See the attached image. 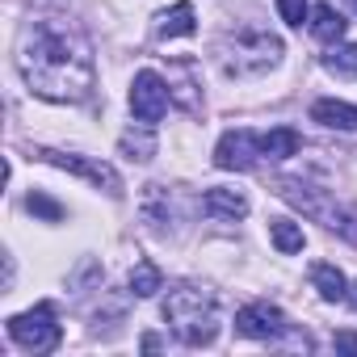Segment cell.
<instances>
[{
	"mask_svg": "<svg viewBox=\"0 0 357 357\" xmlns=\"http://www.w3.org/2000/svg\"><path fill=\"white\" fill-rule=\"evenodd\" d=\"M17 68L30 93L47 101H84L93 93V51L68 22H30L17 47Z\"/></svg>",
	"mask_w": 357,
	"mask_h": 357,
	"instance_id": "1",
	"label": "cell"
},
{
	"mask_svg": "<svg viewBox=\"0 0 357 357\" xmlns=\"http://www.w3.org/2000/svg\"><path fill=\"white\" fill-rule=\"evenodd\" d=\"M164 319L172 324L176 340L190 344V349L211 344L219 336V303H215L211 290H198V286H176V290H168Z\"/></svg>",
	"mask_w": 357,
	"mask_h": 357,
	"instance_id": "2",
	"label": "cell"
},
{
	"mask_svg": "<svg viewBox=\"0 0 357 357\" xmlns=\"http://www.w3.org/2000/svg\"><path fill=\"white\" fill-rule=\"evenodd\" d=\"M219 59H223L227 76H261V72H269L282 59V38L269 34V30L248 26V30H240V34H231L223 43Z\"/></svg>",
	"mask_w": 357,
	"mask_h": 357,
	"instance_id": "3",
	"label": "cell"
},
{
	"mask_svg": "<svg viewBox=\"0 0 357 357\" xmlns=\"http://www.w3.org/2000/svg\"><path fill=\"white\" fill-rule=\"evenodd\" d=\"M9 336L26 349V353H51L59 340H63V328L55 324V307L51 303H38L22 315L9 319Z\"/></svg>",
	"mask_w": 357,
	"mask_h": 357,
	"instance_id": "4",
	"label": "cell"
},
{
	"mask_svg": "<svg viewBox=\"0 0 357 357\" xmlns=\"http://www.w3.org/2000/svg\"><path fill=\"white\" fill-rule=\"evenodd\" d=\"M38 160H47V164H55V168H63V172L84 176V181H93V185H97V190H105L109 198H118V194H122V176H118L109 164H101V160L72 155V151H51V147H38Z\"/></svg>",
	"mask_w": 357,
	"mask_h": 357,
	"instance_id": "5",
	"label": "cell"
},
{
	"mask_svg": "<svg viewBox=\"0 0 357 357\" xmlns=\"http://www.w3.org/2000/svg\"><path fill=\"white\" fill-rule=\"evenodd\" d=\"M168 101H172V93H168V84L160 80V72H139L135 76V84H130V109H135V118L139 122H160L164 114H168Z\"/></svg>",
	"mask_w": 357,
	"mask_h": 357,
	"instance_id": "6",
	"label": "cell"
},
{
	"mask_svg": "<svg viewBox=\"0 0 357 357\" xmlns=\"http://www.w3.org/2000/svg\"><path fill=\"white\" fill-rule=\"evenodd\" d=\"M236 332L248 340H278L286 332V315L273 303H248L236 311Z\"/></svg>",
	"mask_w": 357,
	"mask_h": 357,
	"instance_id": "7",
	"label": "cell"
},
{
	"mask_svg": "<svg viewBox=\"0 0 357 357\" xmlns=\"http://www.w3.org/2000/svg\"><path fill=\"white\" fill-rule=\"evenodd\" d=\"M257 155H261V139L252 130H227L215 147V164L223 172H248L257 164Z\"/></svg>",
	"mask_w": 357,
	"mask_h": 357,
	"instance_id": "8",
	"label": "cell"
},
{
	"mask_svg": "<svg viewBox=\"0 0 357 357\" xmlns=\"http://www.w3.org/2000/svg\"><path fill=\"white\" fill-rule=\"evenodd\" d=\"M202 211L215 215V219H244V215H248V198H244L240 190H223V185H215V190L202 194Z\"/></svg>",
	"mask_w": 357,
	"mask_h": 357,
	"instance_id": "9",
	"label": "cell"
},
{
	"mask_svg": "<svg viewBox=\"0 0 357 357\" xmlns=\"http://www.w3.org/2000/svg\"><path fill=\"white\" fill-rule=\"evenodd\" d=\"M194 30H198V17H194V5H190V0L172 5V9L160 13V22H155V34H160V38H190Z\"/></svg>",
	"mask_w": 357,
	"mask_h": 357,
	"instance_id": "10",
	"label": "cell"
},
{
	"mask_svg": "<svg viewBox=\"0 0 357 357\" xmlns=\"http://www.w3.org/2000/svg\"><path fill=\"white\" fill-rule=\"evenodd\" d=\"M344 30H349V22L340 17V9H332V5H315L311 9V34L319 43H340Z\"/></svg>",
	"mask_w": 357,
	"mask_h": 357,
	"instance_id": "11",
	"label": "cell"
},
{
	"mask_svg": "<svg viewBox=\"0 0 357 357\" xmlns=\"http://www.w3.org/2000/svg\"><path fill=\"white\" fill-rule=\"evenodd\" d=\"M311 118L332 130H357V105H344V101H315Z\"/></svg>",
	"mask_w": 357,
	"mask_h": 357,
	"instance_id": "12",
	"label": "cell"
},
{
	"mask_svg": "<svg viewBox=\"0 0 357 357\" xmlns=\"http://www.w3.org/2000/svg\"><path fill=\"white\" fill-rule=\"evenodd\" d=\"M298 147H303V139H298V130H290V126H273L269 135H261V155H265V160H290Z\"/></svg>",
	"mask_w": 357,
	"mask_h": 357,
	"instance_id": "13",
	"label": "cell"
},
{
	"mask_svg": "<svg viewBox=\"0 0 357 357\" xmlns=\"http://www.w3.org/2000/svg\"><path fill=\"white\" fill-rule=\"evenodd\" d=\"M118 147H122V155L126 160H151L155 155V135H151V122H143V126H130L122 139H118Z\"/></svg>",
	"mask_w": 357,
	"mask_h": 357,
	"instance_id": "14",
	"label": "cell"
},
{
	"mask_svg": "<svg viewBox=\"0 0 357 357\" xmlns=\"http://www.w3.org/2000/svg\"><path fill=\"white\" fill-rule=\"evenodd\" d=\"M311 286L319 290V298H328V303H336V298H344V290H349V282H344V273L336 269V265H328V261H319V265H311Z\"/></svg>",
	"mask_w": 357,
	"mask_h": 357,
	"instance_id": "15",
	"label": "cell"
},
{
	"mask_svg": "<svg viewBox=\"0 0 357 357\" xmlns=\"http://www.w3.org/2000/svg\"><path fill=\"white\" fill-rule=\"evenodd\" d=\"M269 240H273V248H278L282 257L303 252V244H307L303 227H298V223H290V219H273V223H269Z\"/></svg>",
	"mask_w": 357,
	"mask_h": 357,
	"instance_id": "16",
	"label": "cell"
},
{
	"mask_svg": "<svg viewBox=\"0 0 357 357\" xmlns=\"http://www.w3.org/2000/svg\"><path fill=\"white\" fill-rule=\"evenodd\" d=\"M324 68L332 76H344V80H357V47H332L324 55Z\"/></svg>",
	"mask_w": 357,
	"mask_h": 357,
	"instance_id": "17",
	"label": "cell"
},
{
	"mask_svg": "<svg viewBox=\"0 0 357 357\" xmlns=\"http://www.w3.org/2000/svg\"><path fill=\"white\" fill-rule=\"evenodd\" d=\"M130 290H135L139 298H151V294L160 290V269H155L151 261H139V265L130 269Z\"/></svg>",
	"mask_w": 357,
	"mask_h": 357,
	"instance_id": "18",
	"label": "cell"
},
{
	"mask_svg": "<svg viewBox=\"0 0 357 357\" xmlns=\"http://www.w3.org/2000/svg\"><path fill=\"white\" fill-rule=\"evenodd\" d=\"M172 68H176V76H181V84L172 89L176 105H181V109H190V114H198V109H202V101H198V93H194V80H190V63H172Z\"/></svg>",
	"mask_w": 357,
	"mask_h": 357,
	"instance_id": "19",
	"label": "cell"
},
{
	"mask_svg": "<svg viewBox=\"0 0 357 357\" xmlns=\"http://www.w3.org/2000/svg\"><path fill=\"white\" fill-rule=\"evenodd\" d=\"M26 206H30V215H38V219H47V223H59V219H63V206H59L55 198H47L43 190H34V194L26 198Z\"/></svg>",
	"mask_w": 357,
	"mask_h": 357,
	"instance_id": "20",
	"label": "cell"
},
{
	"mask_svg": "<svg viewBox=\"0 0 357 357\" xmlns=\"http://www.w3.org/2000/svg\"><path fill=\"white\" fill-rule=\"evenodd\" d=\"M278 13H282V22L286 26H303L307 17H311V9H307V0H278Z\"/></svg>",
	"mask_w": 357,
	"mask_h": 357,
	"instance_id": "21",
	"label": "cell"
},
{
	"mask_svg": "<svg viewBox=\"0 0 357 357\" xmlns=\"http://www.w3.org/2000/svg\"><path fill=\"white\" fill-rule=\"evenodd\" d=\"M344 240H353L357 244V206H349V211H336V223H332Z\"/></svg>",
	"mask_w": 357,
	"mask_h": 357,
	"instance_id": "22",
	"label": "cell"
},
{
	"mask_svg": "<svg viewBox=\"0 0 357 357\" xmlns=\"http://www.w3.org/2000/svg\"><path fill=\"white\" fill-rule=\"evenodd\" d=\"M336 349H349V353H357V332H336Z\"/></svg>",
	"mask_w": 357,
	"mask_h": 357,
	"instance_id": "23",
	"label": "cell"
},
{
	"mask_svg": "<svg viewBox=\"0 0 357 357\" xmlns=\"http://www.w3.org/2000/svg\"><path fill=\"white\" fill-rule=\"evenodd\" d=\"M344 303H349V307H353V311H357V282H353V286H349V290H344Z\"/></svg>",
	"mask_w": 357,
	"mask_h": 357,
	"instance_id": "24",
	"label": "cell"
},
{
	"mask_svg": "<svg viewBox=\"0 0 357 357\" xmlns=\"http://www.w3.org/2000/svg\"><path fill=\"white\" fill-rule=\"evenodd\" d=\"M344 5H349V9H353V13H357V0H344Z\"/></svg>",
	"mask_w": 357,
	"mask_h": 357,
	"instance_id": "25",
	"label": "cell"
}]
</instances>
